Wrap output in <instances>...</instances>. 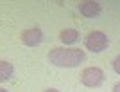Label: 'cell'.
<instances>
[{
	"mask_svg": "<svg viewBox=\"0 0 120 92\" xmlns=\"http://www.w3.org/2000/svg\"><path fill=\"white\" fill-rule=\"evenodd\" d=\"M0 92H7V90H5V88H0Z\"/></svg>",
	"mask_w": 120,
	"mask_h": 92,
	"instance_id": "cell-11",
	"label": "cell"
},
{
	"mask_svg": "<svg viewBox=\"0 0 120 92\" xmlns=\"http://www.w3.org/2000/svg\"><path fill=\"white\" fill-rule=\"evenodd\" d=\"M43 92H59L57 88H47V90H43Z\"/></svg>",
	"mask_w": 120,
	"mask_h": 92,
	"instance_id": "cell-10",
	"label": "cell"
},
{
	"mask_svg": "<svg viewBox=\"0 0 120 92\" xmlns=\"http://www.w3.org/2000/svg\"><path fill=\"white\" fill-rule=\"evenodd\" d=\"M11 76H13V65L5 60L0 61V79H2V81H7Z\"/></svg>",
	"mask_w": 120,
	"mask_h": 92,
	"instance_id": "cell-7",
	"label": "cell"
},
{
	"mask_svg": "<svg viewBox=\"0 0 120 92\" xmlns=\"http://www.w3.org/2000/svg\"><path fill=\"white\" fill-rule=\"evenodd\" d=\"M59 40L65 45H72L79 40V33H77V29H63L59 33Z\"/></svg>",
	"mask_w": 120,
	"mask_h": 92,
	"instance_id": "cell-6",
	"label": "cell"
},
{
	"mask_svg": "<svg viewBox=\"0 0 120 92\" xmlns=\"http://www.w3.org/2000/svg\"><path fill=\"white\" fill-rule=\"evenodd\" d=\"M41 40H43V33H41V29H38V27L25 29L23 33H22V43H23V45L36 47V45L41 43Z\"/></svg>",
	"mask_w": 120,
	"mask_h": 92,
	"instance_id": "cell-4",
	"label": "cell"
},
{
	"mask_svg": "<svg viewBox=\"0 0 120 92\" xmlns=\"http://www.w3.org/2000/svg\"><path fill=\"white\" fill-rule=\"evenodd\" d=\"M77 9H79V13H81L82 16H86V18H93V16H99V15H100L102 7H100L99 2H93V0H84V2H79Z\"/></svg>",
	"mask_w": 120,
	"mask_h": 92,
	"instance_id": "cell-5",
	"label": "cell"
},
{
	"mask_svg": "<svg viewBox=\"0 0 120 92\" xmlns=\"http://www.w3.org/2000/svg\"><path fill=\"white\" fill-rule=\"evenodd\" d=\"M84 45L91 52H102L109 45V38L102 33V31H91L90 34L84 38Z\"/></svg>",
	"mask_w": 120,
	"mask_h": 92,
	"instance_id": "cell-2",
	"label": "cell"
},
{
	"mask_svg": "<svg viewBox=\"0 0 120 92\" xmlns=\"http://www.w3.org/2000/svg\"><path fill=\"white\" fill-rule=\"evenodd\" d=\"M81 81L84 87H100L102 81H104V72L99 67H88L82 71V76H81Z\"/></svg>",
	"mask_w": 120,
	"mask_h": 92,
	"instance_id": "cell-3",
	"label": "cell"
},
{
	"mask_svg": "<svg viewBox=\"0 0 120 92\" xmlns=\"http://www.w3.org/2000/svg\"><path fill=\"white\" fill-rule=\"evenodd\" d=\"M113 71H115L116 74H120V56H116L115 60H113Z\"/></svg>",
	"mask_w": 120,
	"mask_h": 92,
	"instance_id": "cell-8",
	"label": "cell"
},
{
	"mask_svg": "<svg viewBox=\"0 0 120 92\" xmlns=\"http://www.w3.org/2000/svg\"><path fill=\"white\" fill-rule=\"evenodd\" d=\"M113 92H120V83H116L115 87H113Z\"/></svg>",
	"mask_w": 120,
	"mask_h": 92,
	"instance_id": "cell-9",
	"label": "cell"
},
{
	"mask_svg": "<svg viewBox=\"0 0 120 92\" xmlns=\"http://www.w3.org/2000/svg\"><path fill=\"white\" fill-rule=\"evenodd\" d=\"M86 58V54L81 49H66V47H56L49 52V61L56 67H77L79 63H82Z\"/></svg>",
	"mask_w": 120,
	"mask_h": 92,
	"instance_id": "cell-1",
	"label": "cell"
}]
</instances>
